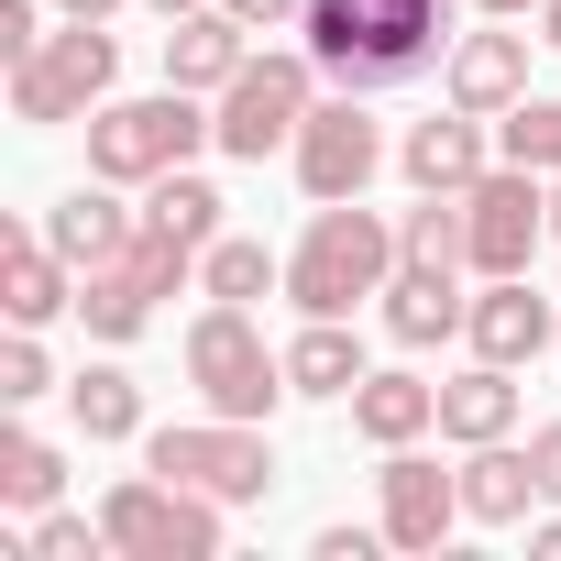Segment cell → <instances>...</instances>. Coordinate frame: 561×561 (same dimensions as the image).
<instances>
[{"label": "cell", "mask_w": 561, "mask_h": 561, "mask_svg": "<svg viewBox=\"0 0 561 561\" xmlns=\"http://www.w3.org/2000/svg\"><path fill=\"white\" fill-rule=\"evenodd\" d=\"M451 23H462V0H309L298 45L320 56L331 89L397 100V89H419V78L451 67V45H462Z\"/></svg>", "instance_id": "obj_1"}, {"label": "cell", "mask_w": 561, "mask_h": 561, "mask_svg": "<svg viewBox=\"0 0 561 561\" xmlns=\"http://www.w3.org/2000/svg\"><path fill=\"white\" fill-rule=\"evenodd\" d=\"M408 264L397 220L364 209V198H309V231L287 253V309L298 320H353L364 298H386V275Z\"/></svg>", "instance_id": "obj_2"}, {"label": "cell", "mask_w": 561, "mask_h": 561, "mask_svg": "<svg viewBox=\"0 0 561 561\" xmlns=\"http://www.w3.org/2000/svg\"><path fill=\"white\" fill-rule=\"evenodd\" d=\"M176 364H187V397H198L209 419H275V408L298 397V386H287V342H264V320L231 309V298H209V309L187 320Z\"/></svg>", "instance_id": "obj_3"}, {"label": "cell", "mask_w": 561, "mask_h": 561, "mask_svg": "<svg viewBox=\"0 0 561 561\" xmlns=\"http://www.w3.org/2000/svg\"><path fill=\"white\" fill-rule=\"evenodd\" d=\"M320 100H331V78H320L309 45H253V67L209 100V133H220L231 165H264V154H298V122Z\"/></svg>", "instance_id": "obj_4"}, {"label": "cell", "mask_w": 561, "mask_h": 561, "mask_svg": "<svg viewBox=\"0 0 561 561\" xmlns=\"http://www.w3.org/2000/svg\"><path fill=\"white\" fill-rule=\"evenodd\" d=\"M100 528H111V561H220L231 506L144 462V473H122V484L100 495Z\"/></svg>", "instance_id": "obj_5"}, {"label": "cell", "mask_w": 561, "mask_h": 561, "mask_svg": "<svg viewBox=\"0 0 561 561\" xmlns=\"http://www.w3.org/2000/svg\"><path fill=\"white\" fill-rule=\"evenodd\" d=\"M198 144H220L209 133V111H198V89H154V100H100L89 111V176H111V187H154V176H176Z\"/></svg>", "instance_id": "obj_6"}, {"label": "cell", "mask_w": 561, "mask_h": 561, "mask_svg": "<svg viewBox=\"0 0 561 561\" xmlns=\"http://www.w3.org/2000/svg\"><path fill=\"white\" fill-rule=\"evenodd\" d=\"M111 89H122L111 23H67V12H56V34L12 67V122H23V133H67V122H89Z\"/></svg>", "instance_id": "obj_7"}, {"label": "cell", "mask_w": 561, "mask_h": 561, "mask_svg": "<svg viewBox=\"0 0 561 561\" xmlns=\"http://www.w3.org/2000/svg\"><path fill=\"white\" fill-rule=\"evenodd\" d=\"M144 462L154 473H176V484H198V495H220V506H264L275 495V440H264V419H165V430H144Z\"/></svg>", "instance_id": "obj_8"}, {"label": "cell", "mask_w": 561, "mask_h": 561, "mask_svg": "<svg viewBox=\"0 0 561 561\" xmlns=\"http://www.w3.org/2000/svg\"><path fill=\"white\" fill-rule=\"evenodd\" d=\"M187 275H198V253H187V242H165V231L144 220L111 264H89V275H78V320H89V342H100V353L144 342V331H154V298H176Z\"/></svg>", "instance_id": "obj_9"}, {"label": "cell", "mask_w": 561, "mask_h": 561, "mask_svg": "<svg viewBox=\"0 0 561 561\" xmlns=\"http://www.w3.org/2000/svg\"><path fill=\"white\" fill-rule=\"evenodd\" d=\"M462 198H473V275H528V253L550 242V176L495 154Z\"/></svg>", "instance_id": "obj_10"}, {"label": "cell", "mask_w": 561, "mask_h": 561, "mask_svg": "<svg viewBox=\"0 0 561 561\" xmlns=\"http://www.w3.org/2000/svg\"><path fill=\"white\" fill-rule=\"evenodd\" d=\"M375 165H386V122H375V100L331 89V100L298 122V187H309V198H364Z\"/></svg>", "instance_id": "obj_11"}, {"label": "cell", "mask_w": 561, "mask_h": 561, "mask_svg": "<svg viewBox=\"0 0 561 561\" xmlns=\"http://www.w3.org/2000/svg\"><path fill=\"white\" fill-rule=\"evenodd\" d=\"M375 528H386V550L430 561V550L462 528V473H440L419 440H397V451H386V473H375Z\"/></svg>", "instance_id": "obj_12"}, {"label": "cell", "mask_w": 561, "mask_h": 561, "mask_svg": "<svg viewBox=\"0 0 561 561\" xmlns=\"http://www.w3.org/2000/svg\"><path fill=\"white\" fill-rule=\"evenodd\" d=\"M462 342H473L484 364H539V353L561 342V298H539L528 275H473V320H462Z\"/></svg>", "instance_id": "obj_13"}, {"label": "cell", "mask_w": 561, "mask_h": 561, "mask_svg": "<svg viewBox=\"0 0 561 561\" xmlns=\"http://www.w3.org/2000/svg\"><path fill=\"white\" fill-rule=\"evenodd\" d=\"M0 320H12V331L78 320V264L45 242V220H23L12 242H0Z\"/></svg>", "instance_id": "obj_14"}, {"label": "cell", "mask_w": 561, "mask_h": 561, "mask_svg": "<svg viewBox=\"0 0 561 561\" xmlns=\"http://www.w3.org/2000/svg\"><path fill=\"white\" fill-rule=\"evenodd\" d=\"M253 45H264V34L231 12V0H209V12H176V23H165V78L198 89V100H220V89L253 67Z\"/></svg>", "instance_id": "obj_15"}, {"label": "cell", "mask_w": 561, "mask_h": 561, "mask_svg": "<svg viewBox=\"0 0 561 561\" xmlns=\"http://www.w3.org/2000/svg\"><path fill=\"white\" fill-rule=\"evenodd\" d=\"M528 45H539V34H506V23L462 34V45H451V67H440V100H451V111L506 122V111L528 100Z\"/></svg>", "instance_id": "obj_16"}, {"label": "cell", "mask_w": 561, "mask_h": 561, "mask_svg": "<svg viewBox=\"0 0 561 561\" xmlns=\"http://www.w3.org/2000/svg\"><path fill=\"white\" fill-rule=\"evenodd\" d=\"M484 165H495V122H484V111H451V100H440L430 122L397 133V176H408V187H473Z\"/></svg>", "instance_id": "obj_17"}, {"label": "cell", "mask_w": 561, "mask_h": 561, "mask_svg": "<svg viewBox=\"0 0 561 561\" xmlns=\"http://www.w3.org/2000/svg\"><path fill=\"white\" fill-rule=\"evenodd\" d=\"M473 298H462V264H397L386 275V342L430 353V342H462Z\"/></svg>", "instance_id": "obj_18"}, {"label": "cell", "mask_w": 561, "mask_h": 561, "mask_svg": "<svg viewBox=\"0 0 561 561\" xmlns=\"http://www.w3.org/2000/svg\"><path fill=\"white\" fill-rule=\"evenodd\" d=\"M550 495H539V462L517 451V440H473L462 451V517L473 528H528Z\"/></svg>", "instance_id": "obj_19"}, {"label": "cell", "mask_w": 561, "mask_h": 561, "mask_svg": "<svg viewBox=\"0 0 561 561\" xmlns=\"http://www.w3.org/2000/svg\"><path fill=\"white\" fill-rule=\"evenodd\" d=\"M133 231H144V209H122V187H111V176H89V187H67V198L45 209V242H56L78 275H89V264H111Z\"/></svg>", "instance_id": "obj_20"}, {"label": "cell", "mask_w": 561, "mask_h": 561, "mask_svg": "<svg viewBox=\"0 0 561 561\" xmlns=\"http://www.w3.org/2000/svg\"><path fill=\"white\" fill-rule=\"evenodd\" d=\"M364 375H375V353H364L353 320H298V342H287V386H298L309 408H353Z\"/></svg>", "instance_id": "obj_21"}, {"label": "cell", "mask_w": 561, "mask_h": 561, "mask_svg": "<svg viewBox=\"0 0 561 561\" xmlns=\"http://www.w3.org/2000/svg\"><path fill=\"white\" fill-rule=\"evenodd\" d=\"M440 440L451 451H473V440H517V364H462V375H440Z\"/></svg>", "instance_id": "obj_22"}, {"label": "cell", "mask_w": 561, "mask_h": 561, "mask_svg": "<svg viewBox=\"0 0 561 561\" xmlns=\"http://www.w3.org/2000/svg\"><path fill=\"white\" fill-rule=\"evenodd\" d=\"M430 430H440V386H430V375H408V364H375V375L353 386V440L397 451V440H430Z\"/></svg>", "instance_id": "obj_23"}, {"label": "cell", "mask_w": 561, "mask_h": 561, "mask_svg": "<svg viewBox=\"0 0 561 561\" xmlns=\"http://www.w3.org/2000/svg\"><path fill=\"white\" fill-rule=\"evenodd\" d=\"M67 419H78V440H144V386L122 375V364H78L67 375Z\"/></svg>", "instance_id": "obj_24"}, {"label": "cell", "mask_w": 561, "mask_h": 561, "mask_svg": "<svg viewBox=\"0 0 561 561\" xmlns=\"http://www.w3.org/2000/svg\"><path fill=\"white\" fill-rule=\"evenodd\" d=\"M287 287V253H264L253 231H220L209 253H198V298H231V309H253V298H275Z\"/></svg>", "instance_id": "obj_25"}, {"label": "cell", "mask_w": 561, "mask_h": 561, "mask_svg": "<svg viewBox=\"0 0 561 561\" xmlns=\"http://www.w3.org/2000/svg\"><path fill=\"white\" fill-rule=\"evenodd\" d=\"M220 209H231V198H220L198 165H176V176H154V187H144V220H154L165 242H187V253H209V242H220Z\"/></svg>", "instance_id": "obj_26"}, {"label": "cell", "mask_w": 561, "mask_h": 561, "mask_svg": "<svg viewBox=\"0 0 561 561\" xmlns=\"http://www.w3.org/2000/svg\"><path fill=\"white\" fill-rule=\"evenodd\" d=\"M67 495V451L45 440V430H0V506L12 517H45Z\"/></svg>", "instance_id": "obj_27"}, {"label": "cell", "mask_w": 561, "mask_h": 561, "mask_svg": "<svg viewBox=\"0 0 561 561\" xmlns=\"http://www.w3.org/2000/svg\"><path fill=\"white\" fill-rule=\"evenodd\" d=\"M23 561H111V528L100 517H67V506H45V517H23V539H12Z\"/></svg>", "instance_id": "obj_28"}, {"label": "cell", "mask_w": 561, "mask_h": 561, "mask_svg": "<svg viewBox=\"0 0 561 561\" xmlns=\"http://www.w3.org/2000/svg\"><path fill=\"white\" fill-rule=\"evenodd\" d=\"M495 154H506V165H539V176H561V100H517V111L495 122Z\"/></svg>", "instance_id": "obj_29"}, {"label": "cell", "mask_w": 561, "mask_h": 561, "mask_svg": "<svg viewBox=\"0 0 561 561\" xmlns=\"http://www.w3.org/2000/svg\"><path fill=\"white\" fill-rule=\"evenodd\" d=\"M67 375L45 364V331H12L0 342V408H34V397H56Z\"/></svg>", "instance_id": "obj_30"}, {"label": "cell", "mask_w": 561, "mask_h": 561, "mask_svg": "<svg viewBox=\"0 0 561 561\" xmlns=\"http://www.w3.org/2000/svg\"><path fill=\"white\" fill-rule=\"evenodd\" d=\"M45 45V12H34V0H0V67H23Z\"/></svg>", "instance_id": "obj_31"}, {"label": "cell", "mask_w": 561, "mask_h": 561, "mask_svg": "<svg viewBox=\"0 0 561 561\" xmlns=\"http://www.w3.org/2000/svg\"><path fill=\"white\" fill-rule=\"evenodd\" d=\"M375 550H386V528H353V517L309 539V561H375Z\"/></svg>", "instance_id": "obj_32"}, {"label": "cell", "mask_w": 561, "mask_h": 561, "mask_svg": "<svg viewBox=\"0 0 561 561\" xmlns=\"http://www.w3.org/2000/svg\"><path fill=\"white\" fill-rule=\"evenodd\" d=\"M231 12H242L253 34H298V23H309V0H231Z\"/></svg>", "instance_id": "obj_33"}, {"label": "cell", "mask_w": 561, "mask_h": 561, "mask_svg": "<svg viewBox=\"0 0 561 561\" xmlns=\"http://www.w3.org/2000/svg\"><path fill=\"white\" fill-rule=\"evenodd\" d=\"M528 462H539V495L561 506V419H539V430H528Z\"/></svg>", "instance_id": "obj_34"}, {"label": "cell", "mask_w": 561, "mask_h": 561, "mask_svg": "<svg viewBox=\"0 0 561 561\" xmlns=\"http://www.w3.org/2000/svg\"><path fill=\"white\" fill-rule=\"evenodd\" d=\"M528 550H539V561H561V506H539V517H528Z\"/></svg>", "instance_id": "obj_35"}, {"label": "cell", "mask_w": 561, "mask_h": 561, "mask_svg": "<svg viewBox=\"0 0 561 561\" xmlns=\"http://www.w3.org/2000/svg\"><path fill=\"white\" fill-rule=\"evenodd\" d=\"M462 12H473V23H528L539 0H462Z\"/></svg>", "instance_id": "obj_36"}, {"label": "cell", "mask_w": 561, "mask_h": 561, "mask_svg": "<svg viewBox=\"0 0 561 561\" xmlns=\"http://www.w3.org/2000/svg\"><path fill=\"white\" fill-rule=\"evenodd\" d=\"M56 12H67V23H111V12H122V0H56Z\"/></svg>", "instance_id": "obj_37"}, {"label": "cell", "mask_w": 561, "mask_h": 561, "mask_svg": "<svg viewBox=\"0 0 561 561\" xmlns=\"http://www.w3.org/2000/svg\"><path fill=\"white\" fill-rule=\"evenodd\" d=\"M528 23H539V45L561 56V0H539V12H528Z\"/></svg>", "instance_id": "obj_38"}, {"label": "cell", "mask_w": 561, "mask_h": 561, "mask_svg": "<svg viewBox=\"0 0 561 561\" xmlns=\"http://www.w3.org/2000/svg\"><path fill=\"white\" fill-rule=\"evenodd\" d=\"M144 12H154V23H176V12H209V0H144Z\"/></svg>", "instance_id": "obj_39"}, {"label": "cell", "mask_w": 561, "mask_h": 561, "mask_svg": "<svg viewBox=\"0 0 561 561\" xmlns=\"http://www.w3.org/2000/svg\"><path fill=\"white\" fill-rule=\"evenodd\" d=\"M550 242H561V176H550Z\"/></svg>", "instance_id": "obj_40"}, {"label": "cell", "mask_w": 561, "mask_h": 561, "mask_svg": "<svg viewBox=\"0 0 561 561\" xmlns=\"http://www.w3.org/2000/svg\"><path fill=\"white\" fill-rule=\"evenodd\" d=\"M550 353H561V342H550Z\"/></svg>", "instance_id": "obj_41"}]
</instances>
